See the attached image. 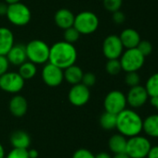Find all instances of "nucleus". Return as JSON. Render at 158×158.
<instances>
[{
	"instance_id": "22",
	"label": "nucleus",
	"mask_w": 158,
	"mask_h": 158,
	"mask_svg": "<svg viewBox=\"0 0 158 158\" xmlns=\"http://www.w3.org/2000/svg\"><path fill=\"white\" fill-rule=\"evenodd\" d=\"M127 138L123 136L120 133L114 134L108 142V146L109 149L112 153L115 155L116 154H121V153H126V147H127Z\"/></svg>"
},
{
	"instance_id": "29",
	"label": "nucleus",
	"mask_w": 158,
	"mask_h": 158,
	"mask_svg": "<svg viewBox=\"0 0 158 158\" xmlns=\"http://www.w3.org/2000/svg\"><path fill=\"white\" fill-rule=\"evenodd\" d=\"M123 4V0H103V6L110 12L120 10Z\"/></svg>"
},
{
	"instance_id": "7",
	"label": "nucleus",
	"mask_w": 158,
	"mask_h": 158,
	"mask_svg": "<svg viewBox=\"0 0 158 158\" xmlns=\"http://www.w3.org/2000/svg\"><path fill=\"white\" fill-rule=\"evenodd\" d=\"M6 16L11 24L15 26H24L30 22L32 13L26 5L19 2L16 4L8 5Z\"/></svg>"
},
{
	"instance_id": "39",
	"label": "nucleus",
	"mask_w": 158,
	"mask_h": 158,
	"mask_svg": "<svg viewBox=\"0 0 158 158\" xmlns=\"http://www.w3.org/2000/svg\"><path fill=\"white\" fill-rule=\"evenodd\" d=\"M150 102H151V105H152V106H153L158 111V96L151 98Z\"/></svg>"
},
{
	"instance_id": "10",
	"label": "nucleus",
	"mask_w": 158,
	"mask_h": 158,
	"mask_svg": "<svg viewBox=\"0 0 158 158\" xmlns=\"http://www.w3.org/2000/svg\"><path fill=\"white\" fill-rule=\"evenodd\" d=\"M124 52V46L118 35H108L102 44V53L107 59H119Z\"/></svg>"
},
{
	"instance_id": "40",
	"label": "nucleus",
	"mask_w": 158,
	"mask_h": 158,
	"mask_svg": "<svg viewBox=\"0 0 158 158\" xmlns=\"http://www.w3.org/2000/svg\"><path fill=\"white\" fill-rule=\"evenodd\" d=\"M95 158H112V156L108 153L102 152V153H99L97 156H95Z\"/></svg>"
},
{
	"instance_id": "35",
	"label": "nucleus",
	"mask_w": 158,
	"mask_h": 158,
	"mask_svg": "<svg viewBox=\"0 0 158 158\" xmlns=\"http://www.w3.org/2000/svg\"><path fill=\"white\" fill-rule=\"evenodd\" d=\"M113 20L116 24H122L126 20V16L120 10L115 11V12H113Z\"/></svg>"
},
{
	"instance_id": "14",
	"label": "nucleus",
	"mask_w": 158,
	"mask_h": 158,
	"mask_svg": "<svg viewBox=\"0 0 158 158\" xmlns=\"http://www.w3.org/2000/svg\"><path fill=\"white\" fill-rule=\"evenodd\" d=\"M6 56L9 64L13 66H20L22 63L27 61L25 45L21 44H14Z\"/></svg>"
},
{
	"instance_id": "15",
	"label": "nucleus",
	"mask_w": 158,
	"mask_h": 158,
	"mask_svg": "<svg viewBox=\"0 0 158 158\" xmlns=\"http://www.w3.org/2000/svg\"><path fill=\"white\" fill-rule=\"evenodd\" d=\"M8 109L14 117L21 118L27 112L28 103L22 95L16 94L10 99L8 103Z\"/></svg>"
},
{
	"instance_id": "16",
	"label": "nucleus",
	"mask_w": 158,
	"mask_h": 158,
	"mask_svg": "<svg viewBox=\"0 0 158 158\" xmlns=\"http://www.w3.org/2000/svg\"><path fill=\"white\" fill-rule=\"evenodd\" d=\"M74 14L67 9V8H61L59 9L54 15V20L56 25L62 30H66L70 27L74 26Z\"/></svg>"
},
{
	"instance_id": "20",
	"label": "nucleus",
	"mask_w": 158,
	"mask_h": 158,
	"mask_svg": "<svg viewBox=\"0 0 158 158\" xmlns=\"http://www.w3.org/2000/svg\"><path fill=\"white\" fill-rule=\"evenodd\" d=\"M83 75H84V72H83L82 69L80 67L76 66L75 64L63 69L64 80L72 85L81 83Z\"/></svg>"
},
{
	"instance_id": "32",
	"label": "nucleus",
	"mask_w": 158,
	"mask_h": 158,
	"mask_svg": "<svg viewBox=\"0 0 158 158\" xmlns=\"http://www.w3.org/2000/svg\"><path fill=\"white\" fill-rule=\"evenodd\" d=\"M96 80L97 79H96V76H95L94 73H92V72H87V73H84L81 83H83L85 86L90 88V87H92L96 83Z\"/></svg>"
},
{
	"instance_id": "34",
	"label": "nucleus",
	"mask_w": 158,
	"mask_h": 158,
	"mask_svg": "<svg viewBox=\"0 0 158 158\" xmlns=\"http://www.w3.org/2000/svg\"><path fill=\"white\" fill-rule=\"evenodd\" d=\"M9 68V62L6 56L0 55V76L7 72Z\"/></svg>"
},
{
	"instance_id": "37",
	"label": "nucleus",
	"mask_w": 158,
	"mask_h": 158,
	"mask_svg": "<svg viewBox=\"0 0 158 158\" xmlns=\"http://www.w3.org/2000/svg\"><path fill=\"white\" fill-rule=\"evenodd\" d=\"M7 7H8V5L6 2L5 3H1L0 2V16H4V15L7 14Z\"/></svg>"
},
{
	"instance_id": "12",
	"label": "nucleus",
	"mask_w": 158,
	"mask_h": 158,
	"mask_svg": "<svg viewBox=\"0 0 158 158\" xmlns=\"http://www.w3.org/2000/svg\"><path fill=\"white\" fill-rule=\"evenodd\" d=\"M69 102L74 106H83L90 99L89 88L83 83H77L72 86L68 93Z\"/></svg>"
},
{
	"instance_id": "9",
	"label": "nucleus",
	"mask_w": 158,
	"mask_h": 158,
	"mask_svg": "<svg viewBox=\"0 0 158 158\" xmlns=\"http://www.w3.org/2000/svg\"><path fill=\"white\" fill-rule=\"evenodd\" d=\"M24 80L18 72H6L0 76V89L8 94H18L24 87Z\"/></svg>"
},
{
	"instance_id": "23",
	"label": "nucleus",
	"mask_w": 158,
	"mask_h": 158,
	"mask_svg": "<svg viewBox=\"0 0 158 158\" xmlns=\"http://www.w3.org/2000/svg\"><path fill=\"white\" fill-rule=\"evenodd\" d=\"M37 72L36 65L34 64L31 61H25L20 66H19V74L21 76V78L25 80H31L33 79Z\"/></svg>"
},
{
	"instance_id": "28",
	"label": "nucleus",
	"mask_w": 158,
	"mask_h": 158,
	"mask_svg": "<svg viewBox=\"0 0 158 158\" xmlns=\"http://www.w3.org/2000/svg\"><path fill=\"white\" fill-rule=\"evenodd\" d=\"M125 81H126L127 85H129V87H134V86H137L140 84L141 77L137 71L127 72V75L125 77Z\"/></svg>"
},
{
	"instance_id": "1",
	"label": "nucleus",
	"mask_w": 158,
	"mask_h": 158,
	"mask_svg": "<svg viewBox=\"0 0 158 158\" xmlns=\"http://www.w3.org/2000/svg\"><path fill=\"white\" fill-rule=\"evenodd\" d=\"M76 59L77 51L73 44L61 41L55 43L49 49L48 62L61 69L74 65Z\"/></svg>"
},
{
	"instance_id": "21",
	"label": "nucleus",
	"mask_w": 158,
	"mask_h": 158,
	"mask_svg": "<svg viewBox=\"0 0 158 158\" xmlns=\"http://www.w3.org/2000/svg\"><path fill=\"white\" fill-rule=\"evenodd\" d=\"M142 131L148 137L158 138V114H152L143 119Z\"/></svg>"
},
{
	"instance_id": "6",
	"label": "nucleus",
	"mask_w": 158,
	"mask_h": 158,
	"mask_svg": "<svg viewBox=\"0 0 158 158\" xmlns=\"http://www.w3.org/2000/svg\"><path fill=\"white\" fill-rule=\"evenodd\" d=\"M119 58L122 70L126 72L140 70L145 62V56L137 48L127 49Z\"/></svg>"
},
{
	"instance_id": "38",
	"label": "nucleus",
	"mask_w": 158,
	"mask_h": 158,
	"mask_svg": "<svg viewBox=\"0 0 158 158\" xmlns=\"http://www.w3.org/2000/svg\"><path fill=\"white\" fill-rule=\"evenodd\" d=\"M28 156H29V158H37L39 155L35 149H31V150H28Z\"/></svg>"
},
{
	"instance_id": "18",
	"label": "nucleus",
	"mask_w": 158,
	"mask_h": 158,
	"mask_svg": "<svg viewBox=\"0 0 158 158\" xmlns=\"http://www.w3.org/2000/svg\"><path fill=\"white\" fill-rule=\"evenodd\" d=\"M14 44L13 32L6 27H0V55L6 56Z\"/></svg>"
},
{
	"instance_id": "27",
	"label": "nucleus",
	"mask_w": 158,
	"mask_h": 158,
	"mask_svg": "<svg viewBox=\"0 0 158 158\" xmlns=\"http://www.w3.org/2000/svg\"><path fill=\"white\" fill-rule=\"evenodd\" d=\"M80 33L79 31L73 26V27H70L66 30H64V33H63V37H64V41L67 42V43H70V44H74L76 43L79 38H80Z\"/></svg>"
},
{
	"instance_id": "11",
	"label": "nucleus",
	"mask_w": 158,
	"mask_h": 158,
	"mask_svg": "<svg viewBox=\"0 0 158 158\" xmlns=\"http://www.w3.org/2000/svg\"><path fill=\"white\" fill-rule=\"evenodd\" d=\"M41 76L44 83L49 87H58L62 83L64 80L63 69L56 67L49 62L44 66Z\"/></svg>"
},
{
	"instance_id": "3",
	"label": "nucleus",
	"mask_w": 158,
	"mask_h": 158,
	"mask_svg": "<svg viewBox=\"0 0 158 158\" xmlns=\"http://www.w3.org/2000/svg\"><path fill=\"white\" fill-rule=\"evenodd\" d=\"M27 59L35 65H42L48 62L50 47L42 40H32L25 45Z\"/></svg>"
},
{
	"instance_id": "26",
	"label": "nucleus",
	"mask_w": 158,
	"mask_h": 158,
	"mask_svg": "<svg viewBox=\"0 0 158 158\" xmlns=\"http://www.w3.org/2000/svg\"><path fill=\"white\" fill-rule=\"evenodd\" d=\"M105 69L107 73L110 75L115 76L119 74L122 70V67H121L119 59H108L105 65Z\"/></svg>"
},
{
	"instance_id": "41",
	"label": "nucleus",
	"mask_w": 158,
	"mask_h": 158,
	"mask_svg": "<svg viewBox=\"0 0 158 158\" xmlns=\"http://www.w3.org/2000/svg\"><path fill=\"white\" fill-rule=\"evenodd\" d=\"M112 158H130L126 153H121V154H116L115 155V156Z\"/></svg>"
},
{
	"instance_id": "31",
	"label": "nucleus",
	"mask_w": 158,
	"mask_h": 158,
	"mask_svg": "<svg viewBox=\"0 0 158 158\" xmlns=\"http://www.w3.org/2000/svg\"><path fill=\"white\" fill-rule=\"evenodd\" d=\"M5 158H29L27 149L13 148Z\"/></svg>"
},
{
	"instance_id": "30",
	"label": "nucleus",
	"mask_w": 158,
	"mask_h": 158,
	"mask_svg": "<svg viewBox=\"0 0 158 158\" xmlns=\"http://www.w3.org/2000/svg\"><path fill=\"white\" fill-rule=\"evenodd\" d=\"M137 49L146 57L148 56H150L153 52V44H151V42L143 40L141 41L140 44L137 46Z\"/></svg>"
},
{
	"instance_id": "17",
	"label": "nucleus",
	"mask_w": 158,
	"mask_h": 158,
	"mask_svg": "<svg viewBox=\"0 0 158 158\" xmlns=\"http://www.w3.org/2000/svg\"><path fill=\"white\" fill-rule=\"evenodd\" d=\"M119 38L121 40L124 48L126 49L137 48L138 44L142 41L140 33L136 30L131 28L125 29L119 35Z\"/></svg>"
},
{
	"instance_id": "13",
	"label": "nucleus",
	"mask_w": 158,
	"mask_h": 158,
	"mask_svg": "<svg viewBox=\"0 0 158 158\" xmlns=\"http://www.w3.org/2000/svg\"><path fill=\"white\" fill-rule=\"evenodd\" d=\"M126 97L128 105L134 109L143 106L149 99V95L145 87L140 84L134 87H130Z\"/></svg>"
},
{
	"instance_id": "25",
	"label": "nucleus",
	"mask_w": 158,
	"mask_h": 158,
	"mask_svg": "<svg viewBox=\"0 0 158 158\" xmlns=\"http://www.w3.org/2000/svg\"><path fill=\"white\" fill-rule=\"evenodd\" d=\"M145 89L150 98L158 96V72L149 77L146 81Z\"/></svg>"
},
{
	"instance_id": "24",
	"label": "nucleus",
	"mask_w": 158,
	"mask_h": 158,
	"mask_svg": "<svg viewBox=\"0 0 158 158\" xmlns=\"http://www.w3.org/2000/svg\"><path fill=\"white\" fill-rule=\"evenodd\" d=\"M100 124L105 131H112L116 127V115L104 112L100 118Z\"/></svg>"
},
{
	"instance_id": "2",
	"label": "nucleus",
	"mask_w": 158,
	"mask_h": 158,
	"mask_svg": "<svg viewBox=\"0 0 158 158\" xmlns=\"http://www.w3.org/2000/svg\"><path fill=\"white\" fill-rule=\"evenodd\" d=\"M143 119L133 109H124L116 115V127L120 134L126 138L140 135L142 131Z\"/></svg>"
},
{
	"instance_id": "36",
	"label": "nucleus",
	"mask_w": 158,
	"mask_h": 158,
	"mask_svg": "<svg viewBox=\"0 0 158 158\" xmlns=\"http://www.w3.org/2000/svg\"><path fill=\"white\" fill-rule=\"evenodd\" d=\"M146 158H158V145L152 146Z\"/></svg>"
},
{
	"instance_id": "8",
	"label": "nucleus",
	"mask_w": 158,
	"mask_h": 158,
	"mask_svg": "<svg viewBox=\"0 0 158 158\" xmlns=\"http://www.w3.org/2000/svg\"><path fill=\"white\" fill-rule=\"evenodd\" d=\"M127 97L124 93L118 90L111 91L107 94L103 101V106L106 112L117 115L127 107Z\"/></svg>"
},
{
	"instance_id": "4",
	"label": "nucleus",
	"mask_w": 158,
	"mask_h": 158,
	"mask_svg": "<svg viewBox=\"0 0 158 158\" xmlns=\"http://www.w3.org/2000/svg\"><path fill=\"white\" fill-rule=\"evenodd\" d=\"M100 20L98 16L91 11H82L74 17V27L80 34H91L99 28Z\"/></svg>"
},
{
	"instance_id": "42",
	"label": "nucleus",
	"mask_w": 158,
	"mask_h": 158,
	"mask_svg": "<svg viewBox=\"0 0 158 158\" xmlns=\"http://www.w3.org/2000/svg\"><path fill=\"white\" fill-rule=\"evenodd\" d=\"M6 157V153H5V149L3 147V145L0 143V158Z\"/></svg>"
},
{
	"instance_id": "19",
	"label": "nucleus",
	"mask_w": 158,
	"mask_h": 158,
	"mask_svg": "<svg viewBox=\"0 0 158 158\" xmlns=\"http://www.w3.org/2000/svg\"><path fill=\"white\" fill-rule=\"evenodd\" d=\"M9 141L13 148L28 149L31 144V137L23 131H16L12 132L9 137Z\"/></svg>"
},
{
	"instance_id": "33",
	"label": "nucleus",
	"mask_w": 158,
	"mask_h": 158,
	"mask_svg": "<svg viewBox=\"0 0 158 158\" xmlns=\"http://www.w3.org/2000/svg\"><path fill=\"white\" fill-rule=\"evenodd\" d=\"M72 158H95V156L89 150L82 148V149L76 150L74 153Z\"/></svg>"
},
{
	"instance_id": "43",
	"label": "nucleus",
	"mask_w": 158,
	"mask_h": 158,
	"mask_svg": "<svg viewBox=\"0 0 158 158\" xmlns=\"http://www.w3.org/2000/svg\"><path fill=\"white\" fill-rule=\"evenodd\" d=\"M5 2H6L7 5H12V4H16V3L20 2V0H5Z\"/></svg>"
},
{
	"instance_id": "5",
	"label": "nucleus",
	"mask_w": 158,
	"mask_h": 158,
	"mask_svg": "<svg viewBox=\"0 0 158 158\" xmlns=\"http://www.w3.org/2000/svg\"><path fill=\"white\" fill-rule=\"evenodd\" d=\"M151 148L152 143L147 137L137 135L129 138L126 154L130 158H146Z\"/></svg>"
}]
</instances>
